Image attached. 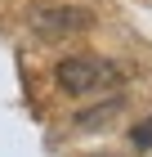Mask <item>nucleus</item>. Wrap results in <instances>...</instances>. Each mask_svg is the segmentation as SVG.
Wrapping results in <instances>:
<instances>
[{
	"instance_id": "3",
	"label": "nucleus",
	"mask_w": 152,
	"mask_h": 157,
	"mask_svg": "<svg viewBox=\"0 0 152 157\" xmlns=\"http://www.w3.org/2000/svg\"><path fill=\"white\" fill-rule=\"evenodd\" d=\"M130 144H134V148H152V117L139 121V126L130 130Z\"/></svg>"
},
{
	"instance_id": "1",
	"label": "nucleus",
	"mask_w": 152,
	"mask_h": 157,
	"mask_svg": "<svg viewBox=\"0 0 152 157\" xmlns=\"http://www.w3.org/2000/svg\"><path fill=\"white\" fill-rule=\"evenodd\" d=\"M54 81L63 94H98V90H112L121 81V67L107 59H94V54H72L54 67Z\"/></svg>"
},
{
	"instance_id": "2",
	"label": "nucleus",
	"mask_w": 152,
	"mask_h": 157,
	"mask_svg": "<svg viewBox=\"0 0 152 157\" xmlns=\"http://www.w3.org/2000/svg\"><path fill=\"white\" fill-rule=\"evenodd\" d=\"M32 27H36V36L58 40V36H67V32H81V27H90V13L67 9V5H45V9H36V13H32Z\"/></svg>"
}]
</instances>
